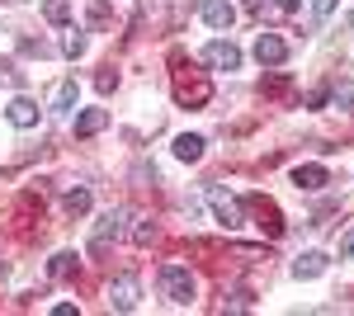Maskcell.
<instances>
[{
	"label": "cell",
	"instance_id": "obj_1",
	"mask_svg": "<svg viewBox=\"0 0 354 316\" xmlns=\"http://www.w3.org/2000/svg\"><path fill=\"white\" fill-rule=\"evenodd\" d=\"M175 100H180L185 109H203L208 100H213V80L189 71V66H175Z\"/></svg>",
	"mask_w": 354,
	"mask_h": 316
},
{
	"label": "cell",
	"instance_id": "obj_2",
	"mask_svg": "<svg viewBox=\"0 0 354 316\" xmlns=\"http://www.w3.org/2000/svg\"><path fill=\"white\" fill-rule=\"evenodd\" d=\"M161 292L175 302V307H189L194 297H198V284H194V274L185 264H165L161 269Z\"/></svg>",
	"mask_w": 354,
	"mask_h": 316
},
{
	"label": "cell",
	"instance_id": "obj_3",
	"mask_svg": "<svg viewBox=\"0 0 354 316\" xmlns=\"http://www.w3.org/2000/svg\"><path fill=\"white\" fill-rule=\"evenodd\" d=\"M241 208L255 217V227H260L265 236H283V217H279V208H274V198H265V194H250V198H241Z\"/></svg>",
	"mask_w": 354,
	"mask_h": 316
},
{
	"label": "cell",
	"instance_id": "obj_4",
	"mask_svg": "<svg viewBox=\"0 0 354 316\" xmlns=\"http://www.w3.org/2000/svg\"><path fill=\"white\" fill-rule=\"evenodd\" d=\"M208 203H213V212H218L222 227H241V222H245L241 198H236V194H232L227 185H213V189H208Z\"/></svg>",
	"mask_w": 354,
	"mask_h": 316
},
{
	"label": "cell",
	"instance_id": "obj_5",
	"mask_svg": "<svg viewBox=\"0 0 354 316\" xmlns=\"http://www.w3.org/2000/svg\"><path fill=\"white\" fill-rule=\"evenodd\" d=\"M137 302H142V279L137 274H118L109 284V307L113 312H137Z\"/></svg>",
	"mask_w": 354,
	"mask_h": 316
},
{
	"label": "cell",
	"instance_id": "obj_6",
	"mask_svg": "<svg viewBox=\"0 0 354 316\" xmlns=\"http://www.w3.org/2000/svg\"><path fill=\"white\" fill-rule=\"evenodd\" d=\"M198 57H203V66H213V71H236V66H241V48L227 43V38H213Z\"/></svg>",
	"mask_w": 354,
	"mask_h": 316
},
{
	"label": "cell",
	"instance_id": "obj_7",
	"mask_svg": "<svg viewBox=\"0 0 354 316\" xmlns=\"http://www.w3.org/2000/svg\"><path fill=\"white\" fill-rule=\"evenodd\" d=\"M255 62H260V66H283V62H288V43H283V38H279V33H260V38H255Z\"/></svg>",
	"mask_w": 354,
	"mask_h": 316
},
{
	"label": "cell",
	"instance_id": "obj_8",
	"mask_svg": "<svg viewBox=\"0 0 354 316\" xmlns=\"http://www.w3.org/2000/svg\"><path fill=\"white\" fill-rule=\"evenodd\" d=\"M198 15H203V24L218 28V33H227V28L236 24V5H232V0H203Z\"/></svg>",
	"mask_w": 354,
	"mask_h": 316
},
{
	"label": "cell",
	"instance_id": "obj_9",
	"mask_svg": "<svg viewBox=\"0 0 354 316\" xmlns=\"http://www.w3.org/2000/svg\"><path fill=\"white\" fill-rule=\"evenodd\" d=\"M123 222H128V208H109L100 222H95V250H104L109 241L123 236Z\"/></svg>",
	"mask_w": 354,
	"mask_h": 316
},
{
	"label": "cell",
	"instance_id": "obj_10",
	"mask_svg": "<svg viewBox=\"0 0 354 316\" xmlns=\"http://www.w3.org/2000/svg\"><path fill=\"white\" fill-rule=\"evenodd\" d=\"M293 185H298V189H326V185H330V170L322 165V160L293 165Z\"/></svg>",
	"mask_w": 354,
	"mask_h": 316
},
{
	"label": "cell",
	"instance_id": "obj_11",
	"mask_svg": "<svg viewBox=\"0 0 354 316\" xmlns=\"http://www.w3.org/2000/svg\"><path fill=\"white\" fill-rule=\"evenodd\" d=\"M5 118H10L15 128H38V104H33L28 95H19V100L5 104Z\"/></svg>",
	"mask_w": 354,
	"mask_h": 316
},
{
	"label": "cell",
	"instance_id": "obj_12",
	"mask_svg": "<svg viewBox=\"0 0 354 316\" xmlns=\"http://www.w3.org/2000/svg\"><path fill=\"white\" fill-rule=\"evenodd\" d=\"M326 255H322V250H307V255H298V260H293V279H322V274H326Z\"/></svg>",
	"mask_w": 354,
	"mask_h": 316
},
{
	"label": "cell",
	"instance_id": "obj_13",
	"mask_svg": "<svg viewBox=\"0 0 354 316\" xmlns=\"http://www.w3.org/2000/svg\"><path fill=\"white\" fill-rule=\"evenodd\" d=\"M109 128V113L104 109H81L76 113V137H95V132Z\"/></svg>",
	"mask_w": 354,
	"mask_h": 316
},
{
	"label": "cell",
	"instance_id": "obj_14",
	"mask_svg": "<svg viewBox=\"0 0 354 316\" xmlns=\"http://www.w3.org/2000/svg\"><path fill=\"white\" fill-rule=\"evenodd\" d=\"M62 208L71 212V217H85V212H90V189H85V185L66 189V194H62Z\"/></svg>",
	"mask_w": 354,
	"mask_h": 316
},
{
	"label": "cell",
	"instance_id": "obj_15",
	"mask_svg": "<svg viewBox=\"0 0 354 316\" xmlns=\"http://www.w3.org/2000/svg\"><path fill=\"white\" fill-rule=\"evenodd\" d=\"M76 95H81V90H76V80H57L53 109H57V113H71V109H76Z\"/></svg>",
	"mask_w": 354,
	"mask_h": 316
},
{
	"label": "cell",
	"instance_id": "obj_16",
	"mask_svg": "<svg viewBox=\"0 0 354 316\" xmlns=\"http://www.w3.org/2000/svg\"><path fill=\"white\" fill-rule=\"evenodd\" d=\"M175 156L194 165V160L203 156V137H198V132H185V137H175Z\"/></svg>",
	"mask_w": 354,
	"mask_h": 316
},
{
	"label": "cell",
	"instance_id": "obj_17",
	"mask_svg": "<svg viewBox=\"0 0 354 316\" xmlns=\"http://www.w3.org/2000/svg\"><path fill=\"white\" fill-rule=\"evenodd\" d=\"M48 269H53V279H71V274L81 269V260H76L71 250H62V255H53V264H48Z\"/></svg>",
	"mask_w": 354,
	"mask_h": 316
},
{
	"label": "cell",
	"instance_id": "obj_18",
	"mask_svg": "<svg viewBox=\"0 0 354 316\" xmlns=\"http://www.w3.org/2000/svg\"><path fill=\"white\" fill-rule=\"evenodd\" d=\"M43 19L48 24H71V0H48L43 5Z\"/></svg>",
	"mask_w": 354,
	"mask_h": 316
},
{
	"label": "cell",
	"instance_id": "obj_19",
	"mask_svg": "<svg viewBox=\"0 0 354 316\" xmlns=\"http://www.w3.org/2000/svg\"><path fill=\"white\" fill-rule=\"evenodd\" d=\"M222 307H232V312H250V307H255V297H250V288H232Z\"/></svg>",
	"mask_w": 354,
	"mask_h": 316
},
{
	"label": "cell",
	"instance_id": "obj_20",
	"mask_svg": "<svg viewBox=\"0 0 354 316\" xmlns=\"http://www.w3.org/2000/svg\"><path fill=\"white\" fill-rule=\"evenodd\" d=\"M330 104L335 109H354V80H340V85L330 90Z\"/></svg>",
	"mask_w": 354,
	"mask_h": 316
},
{
	"label": "cell",
	"instance_id": "obj_21",
	"mask_svg": "<svg viewBox=\"0 0 354 316\" xmlns=\"http://www.w3.org/2000/svg\"><path fill=\"white\" fill-rule=\"evenodd\" d=\"M133 241H137V245H151V241H156V222H151V217H137Z\"/></svg>",
	"mask_w": 354,
	"mask_h": 316
},
{
	"label": "cell",
	"instance_id": "obj_22",
	"mask_svg": "<svg viewBox=\"0 0 354 316\" xmlns=\"http://www.w3.org/2000/svg\"><path fill=\"white\" fill-rule=\"evenodd\" d=\"M260 90H265L270 100H283V95H288L293 85H288V76H270V80H265V85H260Z\"/></svg>",
	"mask_w": 354,
	"mask_h": 316
},
{
	"label": "cell",
	"instance_id": "obj_23",
	"mask_svg": "<svg viewBox=\"0 0 354 316\" xmlns=\"http://www.w3.org/2000/svg\"><path fill=\"white\" fill-rule=\"evenodd\" d=\"M62 53H66V57H81V53H85V33H81V28H71V33H66Z\"/></svg>",
	"mask_w": 354,
	"mask_h": 316
},
{
	"label": "cell",
	"instance_id": "obj_24",
	"mask_svg": "<svg viewBox=\"0 0 354 316\" xmlns=\"http://www.w3.org/2000/svg\"><path fill=\"white\" fill-rule=\"evenodd\" d=\"M326 100H330V90H326V85H317V90H307V109H322Z\"/></svg>",
	"mask_w": 354,
	"mask_h": 316
},
{
	"label": "cell",
	"instance_id": "obj_25",
	"mask_svg": "<svg viewBox=\"0 0 354 316\" xmlns=\"http://www.w3.org/2000/svg\"><path fill=\"white\" fill-rule=\"evenodd\" d=\"M95 85H100V95H109L113 85H118V71H100V76H95Z\"/></svg>",
	"mask_w": 354,
	"mask_h": 316
},
{
	"label": "cell",
	"instance_id": "obj_26",
	"mask_svg": "<svg viewBox=\"0 0 354 316\" xmlns=\"http://www.w3.org/2000/svg\"><path fill=\"white\" fill-rule=\"evenodd\" d=\"M340 260H354V227L340 236Z\"/></svg>",
	"mask_w": 354,
	"mask_h": 316
},
{
	"label": "cell",
	"instance_id": "obj_27",
	"mask_svg": "<svg viewBox=\"0 0 354 316\" xmlns=\"http://www.w3.org/2000/svg\"><path fill=\"white\" fill-rule=\"evenodd\" d=\"M330 10H335V0H317V19H326Z\"/></svg>",
	"mask_w": 354,
	"mask_h": 316
},
{
	"label": "cell",
	"instance_id": "obj_28",
	"mask_svg": "<svg viewBox=\"0 0 354 316\" xmlns=\"http://www.w3.org/2000/svg\"><path fill=\"white\" fill-rule=\"evenodd\" d=\"M274 10H283V15H293V10H298V0H274Z\"/></svg>",
	"mask_w": 354,
	"mask_h": 316
},
{
	"label": "cell",
	"instance_id": "obj_29",
	"mask_svg": "<svg viewBox=\"0 0 354 316\" xmlns=\"http://www.w3.org/2000/svg\"><path fill=\"white\" fill-rule=\"evenodd\" d=\"M245 10H250V15H260V10H265V0H245Z\"/></svg>",
	"mask_w": 354,
	"mask_h": 316
}]
</instances>
